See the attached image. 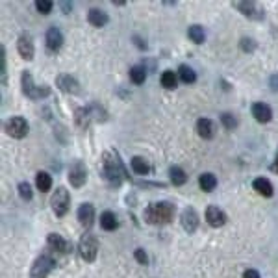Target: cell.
I'll return each mask as SVG.
<instances>
[{"mask_svg":"<svg viewBox=\"0 0 278 278\" xmlns=\"http://www.w3.org/2000/svg\"><path fill=\"white\" fill-rule=\"evenodd\" d=\"M102 176L104 180L112 187H119L123 184L124 178H128V173L124 169L121 156L117 154L115 150H108L102 156Z\"/></svg>","mask_w":278,"mask_h":278,"instance_id":"1","label":"cell"},{"mask_svg":"<svg viewBox=\"0 0 278 278\" xmlns=\"http://www.w3.org/2000/svg\"><path fill=\"white\" fill-rule=\"evenodd\" d=\"M145 221L148 225H165L171 223L175 217V206L171 202H152L150 206H147L143 212Z\"/></svg>","mask_w":278,"mask_h":278,"instance_id":"2","label":"cell"},{"mask_svg":"<svg viewBox=\"0 0 278 278\" xmlns=\"http://www.w3.org/2000/svg\"><path fill=\"white\" fill-rule=\"evenodd\" d=\"M21 85H22V93L28 98H32V100H41V98L50 95V87L49 85H35L33 78H32V74L28 71H22Z\"/></svg>","mask_w":278,"mask_h":278,"instance_id":"3","label":"cell"},{"mask_svg":"<svg viewBox=\"0 0 278 278\" xmlns=\"http://www.w3.org/2000/svg\"><path fill=\"white\" fill-rule=\"evenodd\" d=\"M78 252L82 256L83 262H95L97 254H98V241L93 234H83L80 237V243H78Z\"/></svg>","mask_w":278,"mask_h":278,"instance_id":"4","label":"cell"},{"mask_svg":"<svg viewBox=\"0 0 278 278\" xmlns=\"http://www.w3.org/2000/svg\"><path fill=\"white\" fill-rule=\"evenodd\" d=\"M50 206H52V212L58 217L67 215L69 206H71V196H69V191H67L65 187H58V189H56V193H54L50 198Z\"/></svg>","mask_w":278,"mask_h":278,"instance_id":"5","label":"cell"},{"mask_svg":"<svg viewBox=\"0 0 278 278\" xmlns=\"http://www.w3.org/2000/svg\"><path fill=\"white\" fill-rule=\"evenodd\" d=\"M4 128H6L8 135L15 137V139H22V137H26V135H28V130H30L28 121H26L24 117H21V115L10 117V119L6 121V124H4Z\"/></svg>","mask_w":278,"mask_h":278,"instance_id":"6","label":"cell"},{"mask_svg":"<svg viewBox=\"0 0 278 278\" xmlns=\"http://www.w3.org/2000/svg\"><path fill=\"white\" fill-rule=\"evenodd\" d=\"M54 267H56L54 258H52L50 254H41V256L33 262V265H32L30 278H47L49 273H50Z\"/></svg>","mask_w":278,"mask_h":278,"instance_id":"7","label":"cell"},{"mask_svg":"<svg viewBox=\"0 0 278 278\" xmlns=\"http://www.w3.org/2000/svg\"><path fill=\"white\" fill-rule=\"evenodd\" d=\"M69 182L72 187H82L87 182V169L83 162H74L69 169Z\"/></svg>","mask_w":278,"mask_h":278,"instance_id":"8","label":"cell"},{"mask_svg":"<svg viewBox=\"0 0 278 278\" xmlns=\"http://www.w3.org/2000/svg\"><path fill=\"white\" fill-rule=\"evenodd\" d=\"M56 85H58L63 93H69V95H80V83H78V80H76V78H72L71 74H67V72L58 74V78H56Z\"/></svg>","mask_w":278,"mask_h":278,"instance_id":"9","label":"cell"},{"mask_svg":"<svg viewBox=\"0 0 278 278\" xmlns=\"http://www.w3.org/2000/svg\"><path fill=\"white\" fill-rule=\"evenodd\" d=\"M17 50L21 54L22 60H33V54H35V47H33V41L28 33H22L21 37L17 39Z\"/></svg>","mask_w":278,"mask_h":278,"instance_id":"10","label":"cell"},{"mask_svg":"<svg viewBox=\"0 0 278 278\" xmlns=\"http://www.w3.org/2000/svg\"><path fill=\"white\" fill-rule=\"evenodd\" d=\"M45 41H47V49L52 52H58L63 47V33L60 28L56 26H50L47 30V35H45Z\"/></svg>","mask_w":278,"mask_h":278,"instance_id":"11","label":"cell"},{"mask_svg":"<svg viewBox=\"0 0 278 278\" xmlns=\"http://www.w3.org/2000/svg\"><path fill=\"white\" fill-rule=\"evenodd\" d=\"M180 221H182V227L187 234H193L196 228H198V213H196L193 208H185L180 215Z\"/></svg>","mask_w":278,"mask_h":278,"instance_id":"12","label":"cell"},{"mask_svg":"<svg viewBox=\"0 0 278 278\" xmlns=\"http://www.w3.org/2000/svg\"><path fill=\"white\" fill-rule=\"evenodd\" d=\"M47 243H49V247L50 248L58 250V252H62V254H69V252H72V245L63 236H60V234H54V232L49 234Z\"/></svg>","mask_w":278,"mask_h":278,"instance_id":"13","label":"cell"},{"mask_svg":"<svg viewBox=\"0 0 278 278\" xmlns=\"http://www.w3.org/2000/svg\"><path fill=\"white\" fill-rule=\"evenodd\" d=\"M206 221L210 227L219 228L227 223V213L217 206H208L206 208Z\"/></svg>","mask_w":278,"mask_h":278,"instance_id":"14","label":"cell"},{"mask_svg":"<svg viewBox=\"0 0 278 278\" xmlns=\"http://www.w3.org/2000/svg\"><path fill=\"white\" fill-rule=\"evenodd\" d=\"M252 117L258 123H269L273 119V110L265 102H254L252 104Z\"/></svg>","mask_w":278,"mask_h":278,"instance_id":"15","label":"cell"},{"mask_svg":"<svg viewBox=\"0 0 278 278\" xmlns=\"http://www.w3.org/2000/svg\"><path fill=\"white\" fill-rule=\"evenodd\" d=\"M78 221L83 228H91L93 221H95V206L89 202H83L82 206L78 208Z\"/></svg>","mask_w":278,"mask_h":278,"instance_id":"16","label":"cell"},{"mask_svg":"<svg viewBox=\"0 0 278 278\" xmlns=\"http://www.w3.org/2000/svg\"><path fill=\"white\" fill-rule=\"evenodd\" d=\"M196 132L202 139H212L215 135V124H213V121L202 117V119L196 121Z\"/></svg>","mask_w":278,"mask_h":278,"instance_id":"17","label":"cell"},{"mask_svg":"<svg viewBox=\"0 0 278 278\" xmlns=\"http://www.w3.org/2000/svg\"><path fill=\"white\" fill-rule=\"evenodd\" d=\"M87 21H89V24L91 26H95V28H102V26H106L108 24V13L102 10H98V8H93V10H89V13H87Z\"/></svg>","mask_w":278,"mask_h":278,"instance_id":"18","label":"cell"},{"mask_svg":"<svg viewBox=\"0 0 278 278\" xmlns=\"http://www.w3.org/2000/svg\"><path fill=\"white\" fill-rule=\"evenodd\" d=\"M252 187H254V191H256L258 195H262V196H273V193H275V187L271 184V180L263 178V176L256 178V180L252 182Z\"/></svg>","mask_w":278,"mask_h":278,"instance_id":"19","label":"cell"},{"mask_svg":"<svg viewBox=\"0 0 278 278\" xmlns=\"http://www.w3.org/2000/svg\"><path fill=\"white\" fill-rule=\"evenodd\" d=\"M234 6H236L237 10L241 11V13L245 15V17H254V19H260L256 13H260V15L263 13V11L258 10V4H256V2H236ZM262 17H263V15H262Z\"/></svg>","mask_w":278,"mask_h":278,"instance_id":"20","label":"cell"},{"mask_svg":"<svg viewBox=\"0 0 278 278\" xmlns=\"http://www.w3.org/2000/svg\"><path fill=\"white\" fill-rule=\"evenodd\" d=\"M130 167H132V171H134L135 175L145 176L150 173V165H148V162L145 160L143 156H134L132 162H130Z\"/></svg>","mask_w":278,"mask_h":278,"instance_id":"21","label":"cell"},{"mask_svg":"<svg viewBox=\"0 0 278 278\" xmlns=\"http://www.w3.org/2000/svg\"><path fill=\"white\" fill-rule=\"evenodd\" d=\"M100 227L102 230H108V232H114L115 228L119 227V221H117V215L114 212H102L100 215Z\"/></svg>","mask_w":278,"mask_h":278,"instance_id":"22","label":"cell"},{"mask_svg":"<svg viewBox=\"0 0 278 278\" xmlns=\"http://www.w3.org/2000/svg\"><path fill=\"white\" fill-rule=\"evenodd\" d=\"M187 37L195 45H202L204 39H206V32H204V28L200 24H191L189 30H187Z\"/></svg>","mask_w":278,"mask_h":278,"instance_id":"23","label":"cell"},{"mask_svg":"<svg viewBox=\"0 0 278 278\" xmlns=\"http://www.w3.org/2000/svg\"><path fill=\"white\" fill-rule=\"evenodd\" d=\"M198 185H200V189H202V191H206V193L213 191V189L217 187L215 175H212V173H204V175H200L198 176Z\"/></svg>","mask_w":278,"mask_h":278,"instance_id":"24","label":"cell"},{"mask_svg":"<svg viewBox=\"0 0 278 278\" xmlns=\"http://www.w3.org/2000/svg\"><path fill=\"white\" fill-rule=\"evenodd\" d=\"M169 176H171V184L173 185H184L185 182H187L185 171L180 169V167H176V165H173V167L169 169Z\"/></svg>","mask_w":278,"mask_h":278,"instance_id":"25","label":"cell"},{"mask_svg":"<svg viewBox=\"0 0 278 278\" xmlns=\"http://www.w3.org/2000/svg\"><path fill=\"white\" fill-rule=\"evenodd\" d=\"M35 185H37V189L39 191H50L52 187V176L49 175V173H43V171H39L37 175H35Z\"/></svg>","mask_w":278,"mask_h":278,"instance_id":"26","label":"cell"},{"mask_svg":"<svg viewBox=\"0 0 278 278\" xmlns=\"http://www.w3.org/2000/svg\"><path fill=\"white\" fill-rule=\"evenodd\" d=\"M162 85H164L165 89H175L176 85H178V76H176V72L171 71V69H167V71L162 72Z\"/></svg>","mask_w":278,"mask_h":278,"instance_id":"27","label":"cell"},{"mask_svg":"<svg viewBox=\"0 0 278 278\" xmlns=\"http://www.w3.org/2000/svg\"><path fill=\"white\" fill-rule=\"evenodd\" d=\"M130 80L134 83H137V85H141L147 80V69H145L143 65H134L130 69Z\"/></svg>","mask_w":278,"mask_h":278,"instance_id":"28","label":"cell"},{"mask_svg":"<svg viewBox=\"0 0 278 278\" xmlns=\"http://www.w3.org/2000/svg\"><path fill=\"white\" fill-rule=\"evenodd\" d=\"M178 76L184 83H193L196 80V72L189 65H180L178 67Z\"/></svg>","mask_w":278,"mask_h":278,"instance_id":"29","label":"cell"},{"mask_svg":"<svg viewBox=\"0 0 278 278\" xmlns=\"http://www.w3.org/2000/svg\"><path fill=\"white\" fill-rule=\"evenodd\" d=\"M221 123H223V126H225L227 130H234L237 126V119L234 114L227 112V114H221Z\"/></svg>","mask_w":278,"mask_h":278,"instance_id":"30","label":"cell"},{"mask_svg":"<svg viewBox=\"0 0 278 278\" xmlns=\"http://www.w3.org/2000/svg\"><path fill=\"white\" fill-rule=\"evenodd\" d=\"M52 8H54L52 0H37L35 2V10L39 11V13H43V15H49L52 11Z\"/></svg>","mask_w":278,"mask_h":278,"instance_id":"31","label":"cell"},{"mask_svg":"<svg viewBox=\"0 0 278 278\" xmlns=\"http://www.w3.org/2000/svg\"><path fill=\"white\" fill-rule=\"evenodd\" d=\"M19 195H21L22 200H32V196H33V191H32V185L28 182H21L19 184Z\"/></svg>","mask_w":278,"mask_h":278,"instance_id":"32","label":"cell"},{"mask_svg":"<svg viewBox=\"0 0 278 278\" xmlns=\"http://www.w3.org/2000/svg\"><path fill=\"white\" fill-rule=\"evenodd\" d=\"M239 47H241L243 52H252L256 49V43H254V39H250V37H243L241 43H239Z\"/></svg>","mask_w":278,"mask_h":278,"instance_id":"33","label":"cell"},{"mask_svg":"<svg viewBox=\"0 0 278 278\" xmlns=\"http://www.w3.org/2000/svg\"><path fill=\"white\" fill-rule=\"evenodd\" d=\"M0 74H2V83H6V49H0Z\"/></svg>","mask_w":278,"mask_h":278,"instance_id":"34","label":"cell"},{"mask_svg":"<svg viewBox=\"0 0 278 278\" xmlns=\"http://www.w3.org/2000/svg\"><path fill=\"white\" fill-rule=\"evenodd\" d=\"M134 256L141 265H147V263H148V256H147V252H145L143 248H135Z\"/></svg>","mask_w":278,"mask_h":278,"instance_id":"35","label":"cell"},{"mask_svg":"<svg viewBox=\"0 0 278 278\" xmlns=\"http://www.w3.org/2000/svg\"><path fill=\"white\" fill-rule=\"evenodd\" d=\"M269 87H271L275 93H278V72H277V74H273V76L269 78Z\"/></svg>","mask_w":278,"mask_h":278,"instance_id":"36","label":"cell"},{"mask_svg":"<svg viewBox=\"0 0 278 278\" xmlns=\"http://www.w3.org/2000/svg\"><path fill=\"white\" fill-rule=\"evenodd\" d=\"M243 278H262V277H260V273H258L256 269H247L243 273Z\"/></svg>","mask_w":278,"mask_h":278,"instance_id":"37","label":"cell"},{"mask_svg":"<svg viewBox=\"0 0 278 278\" xmlns=\"http://www.w3.org/2000/svg\"><path fill=\"white\" fill-rule=\"evenodd\" d=\"M132 39H134V41H135V45H137V47H139L141 50H145V49H147V45H145V41H143V39H141V37H137V35H134Z\"/></svg>","mask_w":278,"mask_h":278,"instance_id":"38","label":"cell"},{"mask_svg":"<svg viewBox=\"0 0 278 278\" xmlns=\"http://www.w3.org/2000/svg\"><path fill=\"white\" fill-rule=\"evenodd\" d=\"M271 171H273V173H278V152H277V158H275L273 165H271Z\"/></svg>","mask_w":278,"mask_h":278,"instance_id":"39","label":"cell"}]
</instances>
